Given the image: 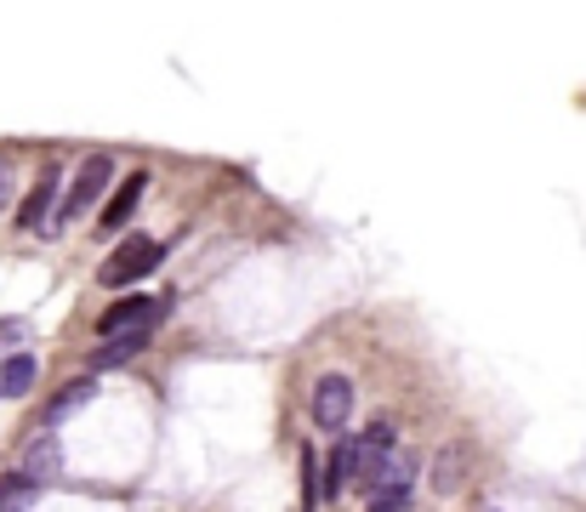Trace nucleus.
I'll list each match as a JSON object with an SVG mask.
<instances>
[{"label":"nucleus","mask_w":586,"mask_h":512,"mask_svg":"<svg viewBox=\"0 0 586 512\" xmlns=\"http://www.w3.org/2000/svg\"><path fill=\"white\" fill-rule=\"evenodd\" d=\"M160 256H166L160 240H125V245L109 256V263H103V273H97V279H103V285H114V291H120V285H137L143 273L160 268Z\"/></svg>","instance_id":"nucleus-3"},{"label":"nucleus","mask_w":586,"mask_h":512,"mask_svg":"<svg viewBox=\"0 0 586 512\" xmlns=\"http://www.w3.org/2000/svg\"><path fill=\"white\" fill-rule=\"evenodd\" d=\"M467 478H473V444H444L439 461H432V490H439V496H455Z\"/></svg>","instance_id":"nucleus-7"},{"label":"nucleus","mask_w":586,"mask_h":512,"mask_svg":"<svg viewBox=\"0 0 586 512\" xmlns=\"http://www.w3.org/2000/svg\"><path fill=\"white\" fill-rule=\"evenodd\" d=\"M160 314H166V302H155V296H120L109 314L97 319V330H103V337H120V330H148Z\"/></svg>","instance_id":"nucleus-5"},{"label":"nucleus","mask_w":586,"mask_h":512,"mask_svg":"<svg viewBox=\"0 0 586 512\" xmlns=\"http://www.w3.org/2000/svg\"><path fill=\"white\" fill-rule=\"evenodd\" d=\"M302 496H308V507H319V496H325V478H319V455L314 450L302 455Z\"/></svg>","instance_id":"nucleus-14"},{"label":"nucleus","mask_w":586,"mask_h":512,"mask_svg":"<svg viewBox=\"0 0 586 512\" xmlns=\"http://www.w3.org/2000/svg\"><path fill=\"white\" fill-rule=\"evenodd\" d=\"M148 348V330H120V337H103V348L91 353V370H114L125 358H137Z\"/></svg>","instance_id":"nucleus-9"},{"label":"nucleus","mask_w":586,"mask_h":512,"mask_svg":"<svg viewBox=\"0 0 586 512\" xmlns=\"http://www.w3.org/2000/svg\"><path fill=\"white\" fill-rule=\"evenodd\" d=\"M399 444H393V427L388 422H370L365 432H353L330 450V473H325V496H342L347 484H376L381 461H388Z\"/></svg>","instance_id":"nucleus-1"},{"label":"nucleus","mask_w":586,"mask_h":512,"mask_svg":"<svg viewBox=\"0 0 586 512\" xmlns=\"http://www.w3.org/2000/svg\"><path fill=\"white\" fill-rule=\"evenodd\" d=\"M81 404H91V381H69V388L52 399V404H46L40 410V416H46V427H58V422H69L74 416V410H81Z\"/></svg>","instance_id":"nucleus-12"},{"label":"nucleus","mask_w":586,"mask_h":512,"mask_svg":"<svg viewBox=\"0 0 586 512\" xmlns=\"http://www.w3.org/2000/svg\"><path fill=\"white\" fill-rule=\"evenodd\" d=\"M114 183V160L109 154H91V160L74 171V183H69V199H63V211L52 217V228H63V222H74V217H86L97 199H103V188Z\"/></svg>","instance_id":"nucleus-2"},{"label":"nucleus","mask_w":586,"mask_h":512,"mask_svg":"<svg viewBox=\"0 0 586 512\" xmlns=\"http://www.w3.org/2000/svg\"><path fill=\"white\" fill-rule=\"evenodd\" d=\"M58 183H63V171H58V166H46V171H40V183L29 188V199L17 205V228H29V234H35V228H52V199H58Z\"/></svg>","instance_id":"nucleus-6"},{"label":"nucleus","mask_w":586,"mask_h":512,"mask_svg":"<svg viewBox=\"0 0 586 512\" xmlns=\"http://www.w3.org/2000/svg\"><path fill=\"white\" fill-rule=\"evenodd\" d=\"M35 376H40V358L35 353H17V358H7V365H0V393H29L35 388Z\"/></svg>","instance_id":"nucleus-11"},{"label":"nucleus","mask_w":586,"mask_h":512,"mask_svg":"<svg viewBox=\"0 0 586 512\" xmlns=\"http://www.w3.org/2000/svg\"><path fill=\"white\" fill-rule=\"evenodd\" d=\"M58 467H63V450H58V439H35L29 450H23V473H29L35 484L58 478Z\"/></svg>","instance_id":"nucleus-10"},{"label":"nucleus","mask_w":586,"mask_h":512,"mask_svg":"<svg viewBox=\"0 0 586 512\" xmlns=\"http://www.w3.org/2000/svg\"><path fill=\"white\" fill-rule=\"evenodd\" d=\"M35 490H40V484H35L29 473H17V478H0V512H23V507L35 501Z\"/></svg>","instance_id":"nucleus-13"},{"label":"nucleus","mask_w":586,"mask_h":512,"mask_svg":"<svg viewBox=\"0 0 586 512\" xmlns=\"http://www.w3.org/2000/svg\"><path fill=\"white\" fill-rule=\"evenodd\" d=\"M143 183H148V176H143V171H132V176H125V183L114 188V199L103 205V234H120V228L132 222L137 199H143Z\"/></svg>","instance_id":"nucleus-8"},{"label":"nucleus","mask_w":586,"mask_h":512,"mask_svg":"<svg viewBox=\"0 0 586 512\" xmlns=\"http://www.w3.org/2000/svg\"><path fill=\"white\" fill-rule=\"evenodd\" d=\"M347 416H353V381L347 376H319V388H314V427L342 432Z\"/></svg>","instance_id":"nucleus-4"},{"label":"nucleus","mask_w":586,"mask_h":512,"mask_svg":"<svg viewBox=\"0 0 586 512\" xmlns=\"http://www.w3.org/2000/svg\"><path fill=\"white\" fill-rule=\"evenodd\" d=\"M0 183H7V171H0Z\"/></svg>","instance_id":"nucleus-15"}]
</instances>
